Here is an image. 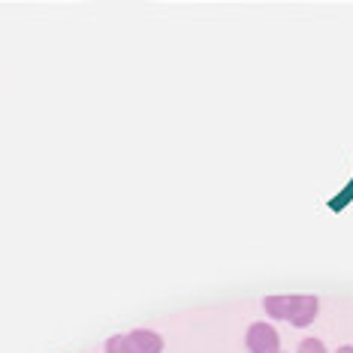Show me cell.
Listing matches in <instances>:
<instances>
[{"label":"cell","mask_w":353,"mask_h":353,"mask_svg":"<svg viewBox=\"0 0 353 353\" xmlns=\"http://www.w3.org/2000/svg\"><path fill=\"white\" fill-rule=\"evenodd\" d=\"M245 350L248 353H281V335L269 320H256L245 329Z\"/></svg>","instance_id":"cell-1"},{"label":"cell","mask_w":353,"mask_h":353,"mask_svg":"<svg viewBox=\"0 0 353 353\" xmlns=\"http://www.w3.org/2000/svg\"><path fill=\"white\" fill-rule=\"evenodd\" d=\"M317 314H320V299L317 296L299 293V296H293V311H290V320H287V323L296 326V329H308L317 320Z\"/></svg>","instance_id":"cell-2"},{"label":"cell","mask_w":353,"mask_h":353,"mask_svg":"<svg viewBox=\"0 0 353 353\" xmlns=\"http://www.w3.org/2000/svg\"><path fill=\"white\" fill-rule=\"evenodd\" d=\"M127 339H130L136 353H163V347H166L163 335L154 332V329H142L139 326V329H133V332H127Z\"/></svg>","instance_id":"cell-3"},{"label":"cell","mask_w":353,"mask_h":353,"mask_svg":"<svg viewBox=\"0 0 353 353\" xmlns=\"http://www.w3.org/2000/svg\"><path fill=\"white\" fill-rule=\"evenodd\" d=\"M263 311H266L269 320H290L293 296H266L263 299Z\"/></svg>","instance_id":"cell-4"},{"label":"cell","mask_w":353,"mask_h":353,"mask_svg":"<svg viewBox=\"0 0 353 353\" xmlns=\"http://www.w3.org/2000/svg\"><path fill=\"white\" fill-rule=\"evenodd\" d=\"M103 353H136V350L127 335H109L106 344H103Z\"/></svg>","instance_id":"cell-5"},{"label":"cell","mask_w":353,"mask_h":353,"mask_svg":"<svg viewBox=\"0 0 353 353\" xmlns=\"http://www.w3.org/2000/svg\"><path fill=\"white\" fill-rule=\"evenodd\" d=\"M296 353H329V347H326V344L320 341V339H311V335H308V339H302V341H299Z\"/></svg>","instance_id":"cell-6"},{"label":"cell","mask_w":353,"mask_h":353,"mask_svg":"<svg viewBox=\"0 0 353 353\" xmlns=\"http://www.w3.org/2000/svg\"><path fill=\"white\" fill-rule=\"evenodd\" d=\"M335 353H353V344H341V347H335Z\"/></svg>","instance_id":"cell-7"}]
</instances>
